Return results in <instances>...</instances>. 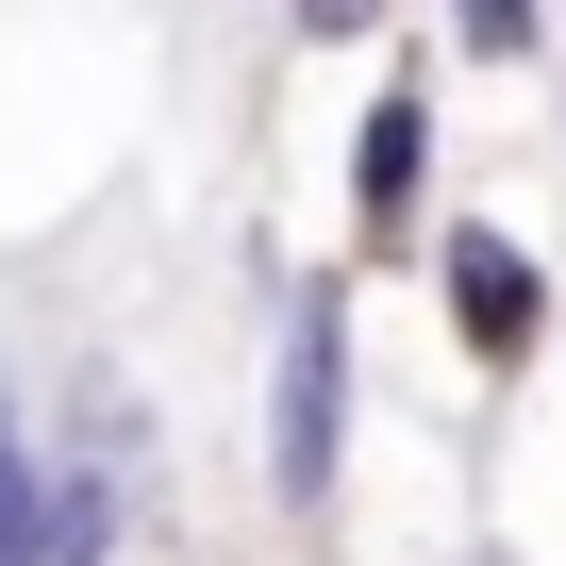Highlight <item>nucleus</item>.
<instances>
[{
    "label": "nucleus",
    "mask_w": 566,
    "mask_h": 566,
    "mask_svg": "<svg viewBox=\"0 0 566 566\" xmlns=\"http://www.w3.org/2000/svg\"><path fill=\"white\" fill-rule=\"evenodd\" d=\"M400 0H301V34H384Z\"/></svg>",
    "instance_id": "423d86ee"
},
{
    "label": "nucleus",
    "mask_w": 566,
    "mask_h": 566,
    "mask_svg": "<svg viewBox=\"0 0 566 566\" xmlns=\"http://www.w3.org/2000/svg\"><path fill=\"white\" fill-rule=\"evenodd\" d=\"M0 433H18V384H0Z\"/></svg>",
    "instance_id": "0eeeda50"
},
{
    "label": "nucleus",
    "mask_w": 566,
    "mask_h": 566,
    "mask_svg": "<svg viewBox=\"0 0 566 566\" xmlns=\"http://www.w3.org/2000/svg\"><path fill=\"white\" fill-rule=\"evenodd\" d=\"M450 51H467V67H533L549 18H533V0H450Z\"/></svg>",
    "instance_id": "39448f33"
},
{
    "label": "nucleus",
    "mask_w": 566,
    "mask_h": 566,
    "mask_svg": "<svg viewBox=\"0 0 566 566\" xmlns=\"http://www.w3.org/2000/svg\"><path fill=\"white\" fill-rule=\"evenodd\" d=\"M433 301H450V334H467L483 367H533V334H549V283H533V250H516L500 217H450V233H433Z\"/></svg>",
    "instance_id": "f03ea898"
},
{
    "label": "nucleus",
    "mask_w": 566,
    "mask_h": 566,
    "mask_svg": "<svg viewBox=\"0 0 566 566\" xmlns=\"http://www.w3.org/2000/svg\"><path fill=\"white\" fill-rule=\"evenodd\" d=\"M417 167H433V67H384L367 150H350V217H367V250H417Z\"/></svg>",
    "instance_id": "7ed1b4c3"
},
{
    "label": "nucleus",
    "mask_w": 566,
    "mask_h": 566,
    "mask_svg": "<svg viewBox=\"0 0 566 566\" xmlns=\"http://www.w3.org/2000/svg\"><path fill=\"white\" fill-rule=\"evenodd\" d=\"M334 483H350V283L317 266L283 301V350H266V500L334 516Z\"/></svg>",
    "instance_id": "f257e3e1"
},
{
    "label": "nucleus",
    "mask_w": 566,
    "mask_h": 566,
    "mask_svg": "<svg viewBox=\"0 0 566 566\" xmlns=\"http://www.w3.org/2000/svg\"><path fill=\"white\" fill-rule=\"evenodd\" d=\"M467 566H516V549H467Z\"/></svg>",
    "instance_id": "6e6552de"
},
{
    "label": "nucleus",
    "mask_w": 566,
    "mask_h": 566,
    "mask_svg": "<svg viewBox=\"0 0 566 566\" xmlns=\"http://www.w3.org/2000/svg\"><path fill=\"white\" fill-rule=\"evenodd\" d=\"M0 566H51V450L0 433Z\"/></svg>",
    "instance_id": "20e7f679"
}]
</instances>
